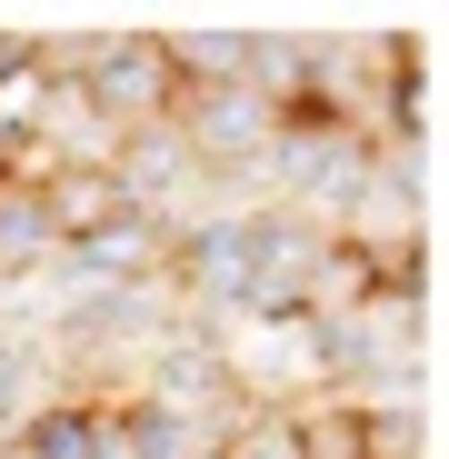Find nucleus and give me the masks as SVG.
<instances>
[{
	"label": "nucleus",
	"mask_w": 449,
	"mask_h": 459,
	"mask_svg": "<svg viewBox=\"0 0 449 459\" xmlns=\"http://www.w3.org/2000/svg\"><path fill=\"white\" fill-rule=\"evenodd\" d=\"M70 91L91 100V120H100L110 140L180 110V81H170V60H160V30H91V60H81Z\"/></svg>",
	"instance_id": "obj_1"
},
{
	"label": "nucleus",
	"mask_w": 449,
	"mask_h": 459,
	"mask_svg": "<svg viewBox=\"0 0 449 459\" xmlns=\"http://www.w3.org/2000/svg\"><path fill=\"white\" fill-rule=\"evenodd\" d=\"M170 270V220H150V210H110L91 240H70L60 260H50V299H70V290H140V280H160Z\"/></svg>",
	"instance_id": "obj_2"
},
{
	"label": "nucleus",
	"mask_w": 449,
	"mask_h": 459,
	"mask_svg": "<svg viewBox=\"0 0 449 459\" xmlns=\"http://www.w3.org/2000/svg\"><path fill=\"white\" fill-rule=\"evenodd\" d=\"M50 260H60V240H50V220H40V190H30L21 170H0V299H11V290H40Z\"/></svg>",
	"instance_id": "obj_3"
},
{
	"label": "nucleus",
	"mask_w": 449,
	"mask_h": 459,
	"mask_svg": "<svg viewBox=\"0 0 449 459\" xmlns=\"http://www.w3.org/2000/svg\"><path fill=\"white\" fill-rule=\"evenodd\" d=\"M30 190H40V220H50V240H60V250H70V240H91V230L120 210V190H110L100 160H60V170H40Z\"/></svg>",
	"instance_id": "obj_4"
},
{
	"label": "nucleus",
	"mask_w": 449,
	"mask_h": 459,
	"mask_svg": "<svg viewBox=\"0 0 449 459\" xmlns=\"http://www.w3.org/2000/svg\"><path fill=\"white\" fill-rule=\"evenodd\" d=\"M100 429H110V400L50 390V400L11 429V449H21V459H91V449H100Z\"/></svg>",
	"instance_id": "obj_5"
},
{
	"label": "nucleus",
	"mask_w": 449,
	"mask_h": 459,
	"mask_svg": "<svg viewBox=\"0 0 449 459\" xmlns=\"http://www.w3.org/2000/svg\"><path fill=\"white\" fill-rule=\"evenodd\" d=\"M110 420H120V459H210L200 420H190V410H170V400H150V390L110 400Z\"/></svg>",
	"instance_id": "obj_6"
},
{
	"label": "nucleus",
	"mask_w": 449,
	"mask_h": 459,
	"mask_svg": "<svg viewBox=\"0 0 449 459\" xmlns=\"http://www.w3.org/2000/svg\"><path fill=\"white\" fill-rule=\"evenodd\" d=\"M160 60L180 91H230L240 81V30H160Z\"/></svg>",
	"instance_id": "obj_7"
},
{
	"label": "nucleus",
	"mask_w": 449,
	"mask_h": 459,
	"mask_svg": "<svg viewBox=\"0 0 449 459\" xmlns=\"http://www.w3.org/2000/svg\"><path fill=\"white\" fill-rule=\"evenodd\" d=\"M210 459H299V429H289V410H240L210 439Z\"/></svg>",
	"instance_id": "obj_8"
}]
</instances>
